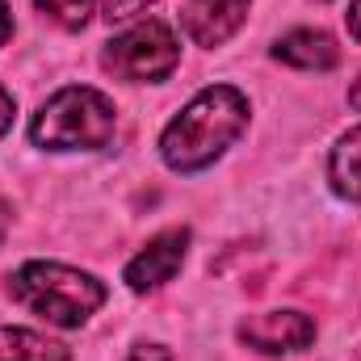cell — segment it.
Listing matches in <instances>:
<instances>
[{"instance_id": "6da1fadb", "label": "cell", "mask_w": 361, "mask_h": 361, "mask_svg": "<svg viewBox=\"0 0 361 361\" xmlns=\"http://www.w3.org/2000/svg\"><path fill=\"white\" fill-rule=\"evenodd\" d=\"M248 126V97L231 85L202 89L160 135V160L173 173H197L214 164Z\"/></svg>"}, {"instance_id": "7a4b0ae2", "label": "cell", "mask_w": 361, "mask_h": 361, "mask_svg": "<svg viewBox=\"0 0 361 361\" xmlns=\"http://www.w3.org/2000/svg\"><path fill=\"white\" fill-rule=\"evenodd\" d=\"M118 109L101 89L68 85L59 89L30 122V139L47 152H101L114 143Z\"/></svg>"}, {"instance_id": "3957f363", "label": "cell", "mask_w": 361, "mask_h": 361, "mask_svg": "<svg viewBox=\"0 0 361 361\" xmlns=\"http://www.w3.org/2000/svg\"><path fill=\"white\" fill-rule=\"evenodd\" d=\"M8 294L55 328H80L92 311L105 302V286L85 269L59 261H25L8 277Z\"/></svg>"}, {"instance_id": "277c9868", "label": "cell", "mask_w": 361, "mask_h": 361, "mask_svg": "<svg viewBox=\"0 0 361 361\" xmlns=\"http://www.w3.org/2000/svg\"><path fill=\"white\" fill-rule=\"evenodd\" d=\"M101 63H105L118 80L156 85V80H169L173 68L180 63V42L164 21L147 17V21H135V25H126L122 34H114V38L105 42Z\"/></svg>"}, {"instance_id": "5b68a950", "label": "cell", "mask_w": 361, "mask_h": 361, "mask_svg": "<svg viewBox=\"0 0 361 361\" xmlns=\"http://www.w3.org/2000/svg\"><path fill=\"white\" fill-rule=\"evenodd\" d=\"M185 252H189V227H169L160 235H152L126 265V286L135 294H147V290H160L169 286L185 265Z\"/></svg>"}, {"instance_id": "8992f818", "label": "cell", "mask_w": 361, "mask_h": 361, "mask_svg": "<svg viewBox=\"0 0 361 361\" xmlns=\"http://www.w3.org/2000/svg\"><path fill=\"white\" fill-rule=\"evenodd\" d=\"M240 341L257 353H298L315 341V319L302 311H261L240 324Z\"/></svg>"}, {"instance_id": "52a82bcc", "label": "cell", "mask_w": 361, "mask_h": 361, "mask_svg": "<svg viewBox=\"0 0 361 361\" xmlns=\"http://www.w3.org/2000/svg\"><path fill=\"white\" fill-rule=\"evenodd\" d=\"M248 4L252 0H185L180 8V25L197 47H223L244 21H248Z\"/></svg>"}, {"instance_id": "ba28073f", "label": "cell", "mask_w": 361, "mask_h": 361, "mask_svg": "<svg viewBox=\"0 0 361 361\" xmlns=\"http://www.w3.org/2000/svg\"><path fill=\"white\" fill-rule=\"evenodd\" d=\"M273 59L298 72H332L341 63V47L324 30H290L273 42Z\"/></svg>"}, {"instance_id": "9c48e42d", "label": "cell", "mask_w": 361, "mask_h": 361, "mask_svg": "<svg viewBox=\"0 0 361 361\" xmlns=\"http://www.w3.org/2000/svg\"><path fill=\"white\" fill-rule=\"evenodd\" d=\"M328 180H332V189L341 197H349V202L361 206V126L345 130L336 139V147L328 156Z\"/></svg>"}, {"instance_id": "30bf717a", "label": "cell", "mask_w": 361, "mask_h": 361, "mask_svg": "<svg viewBox=\"0 0 361 361\" xmlns=\"http://www.w3.org/2000/svg\"><path fill=\"white\" fill-rule=\"evenodd\" d=\"M0 361H72L68 345L30 332V328H0Z\"/></svg>"}, {"instance_id": "8fae6325", "label": "cell", "mask_w": 361, "mask_h": 361, "mask_svg": "<svg viewBox=\"0 0 361 361\" xmlns=\"http://www.w3.org/2000/svg\"><path fill=\"white\" fill-rule=\"evenodd\" d=\"M34 4H38V13H47L63 30H85L92 8H97V0H34Z\"/></svg>"}, {"instance_id": "7c38bea8", "label": "cell", "mask_w": 361, "mask_h": 361, "mask_svg": "<svg viewBox=\"0 0 361 361\" xmlns=\"http://www.w3.org/2000/svg\"><path fill=\"white\" fill-rule=\"evenodd\" d=\"M156 0H105V17L109 21H130V17H139V13H147Z\"/></svg>"}, {"instance_id": "4fadbf2b", "label": "cell", "mask_w": 361, "mask_h": 361, "mask_svg": "<svg viewBox=\"0 0 361 361\" xmlns=\"http://www.w3.org/2000/svg\"><path fill=\"white\" fill-rule=\"evenodd\" d=\"M130 361H173V353L164 345H135L130 349Z\"/></svg>"}, {"instance_id": "5bb4252c", "label": "cell", "mask_w": 361, "mask_h": 361, "mask_svg": "<svg viewBox=\"0 0 361 361\" xmlns=\"http://www.w3.org/2000/svg\"><path fill=\"white\" fill-rule=\"evenodd\" d=\"M8 126H13V97L0 89V135H4Z\"/></svg>"}, {"instance_id": "9a60e30c", "label": "cell", "mask_w": 361, "mask_h": 361, "mask_svg": "<svg viewBox=\"0 0 361 361\" xmlns=\"http://www.w3.org/2000/svg\"><path fill=\"white\" fill-rule=\"evenodd\" d=\"M345 21H349V34H353V38L361 42V0H353V4H349V13H345Z\"/></svg>"}, {"instance_id": "2e32d148", "label": "cell", "mask_w": 361, "mask_h": 361, "mask_svg": "<svg viewBox=\"0 0 361 361\" xmlns=\"http://www.w3.org/2000/svg\"><path fill=\"white\" fill-rule=\"evenodd\" d=\"M8 34H13V13H8V4L0 0V47L8 42Z\"/></svg>"}, {"instance_id": "e0dca14e", "label": "cell", "mask_w": 361, "mask_h": 361, "mask_svg": "<svg viewBox=\"0 0 361 361\" xmlns=\"http://www.w3.org/2000/svg\"><path fill=\"white\" fill-rule=\"evenodd\" d=\"M8 223H13V206L0 197V244H4V235H8Z\"/></svg>"}, {"instance_id": "ac0fdd59", "label": "cell", "mask_w": 361, "mask_h": 361, "mask_svg": "<svg viewBox=\"0 0 361 361\" xmlns=\"http://www.w3.org/2000/svg\"><path fill=\"white\" fill-rule=\"evenodd\" d=\"M349 105H353V109L361 114V76L353 80V89H349Z\"/></svg>"}]
</instances>
